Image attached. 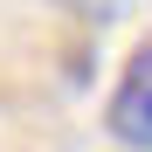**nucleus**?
Masks as SVG:
<instances>
[{
  "instance_id": "nucleus-1",
  "label": "nucleus",
  "mask_w": 152,
  "mask_h": 152,
  "mask_svg": "<svg viewBox=\"0 0 152 152\" xmlns=\"http://www.w3.org/2000/svg\"><path fill=\"white\" fill-rule=\"evenodd\" d=\"M111 138L118 145H152V42L132 56L124 83L111 97Z\"/></svg>"
},
{
  "instance_id": "nucleus-2",
  "label": "nucleus",
  "mask_w": 152,
  "mask_h": 152,
  "mask_svg": "<svg viewBox=\"0 0 152 152\" xmlns=\"http://www.w3.org/2000/svg\"><path fill=\"white\" fill-rule=\"evenodd\" d=\"M56 7H62L69 21H83V28H111V21L132 14V0H56Z\"/></svg>"
}]
</instances>
